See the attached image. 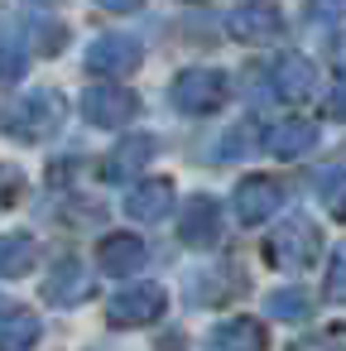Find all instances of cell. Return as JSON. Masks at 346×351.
<instances>
[{"label":"cell","mask_w":346,"mask_h":351,"mask_svg":"<svg viewBox=\"0 0 346 351\" xmlns=\"http://www.w3.org/2000/svg\"><path fill=\"white\" fill-rule=\"evenodd\" d=\"M68 125V101L58 87H29L25 97H15L0 111V130L20 145H44Z\"/></svg>","instance_id":"obj_1"},{"label":"cell","mask_w":346,"mask_h":351,"mask_svg":"<svg viewBox=\"0 0 346 351\" xmlns=\"http://www.w3.org/2000/svg\"><path fill=\"white\" fill-rule=\"evenodd\" d=\"M317 255H322V231L312 217H288L284 226L264 236V260L284 274H303Z\"/></svg>","instance_id":"obj_2"},{"label":"cell","mask_w":346,"mask_h":351,"mask_svg":"<svg viewBox=\"0 0 346 351\" xmlns=\"http://www.w3.org/2000/svg\"><path fill=\"white\" fill-rule=\"evenodd\" d=\"M226 97H231V77L217 68H188L169 87V101L178 116H212L226 106Z\"/></svg>","instance_id":"obj_3"},{"label":"cell","mask_w":346,"mask_h":351,"mask_svg":"<svg viewBox=\"0 0 346 351\" xmlns=\"http://www.w3.org/2000/svg\"><path fill=\"white\" fill-rule=\"evenodd\" d=\"M135 111H140L135 92H130V87H116V77H101V87H87V92H82V121L97 125V130L130 125Z\"/></svg>","instance_id":"obj_4"},{"label":"cell","mask_w":346,"mask_h":351,"mask_svg":"<svg viewBox=\"0 0 346 351\" xmlns=\"http://www.w3.org/2000/svg\"><path fill=\"white\" fill-rule=\"evenodd\" d=\"M140 63H145V49H140L135 34H97L87 44V73H97V77H116L121 82Z\"/></svg>","instance_id":"obj_5"},{"label":"cell","mask_w":346,"mask_h":351,"mask_svg":"<svg viewBox=\"0 0 346 351\" xmlns=\"http://www.w3.org/2000/svg\"><path fill=\"white\" fill-rule=\"evenodd\" d=\"M231 207H236V221H240V226H264V221L284 207V183H279V178H264V173L240 178L236 193H231Z\"/></svg>","instance_id":"obj_6"},{"label":"cell","mask_w":346,"mask_h":351,"mask_svg":"<svg viewBox=\"0 0 346 351\" xmlns=\"http://www.w3.org/2000/svg\"><path fill=\"white\" fill-rule=\"evenodd\" d=\"M284 29V15L274 0H240V5L226 15V34L240 39V44H264Z\"/></svg>","instance_id":"obj_7"},{"label":"cell","mask_w":346,"mask_h":351,"mask_svg":"<svg viewBox=\"0 0 346 351\" xmlns=\"http://www.w3.org/2000/svg\"><path fill=\"white\" fill-rule=\"evenodd\" d=\"M269 87H274V97L279 101H308L312 92H317V63L312 58H303V53H284L274 68H269Z\"/></svg>","instance_id":"obj_8"},{"label":"cell","mask_w":346,"mask_h":351,"mask_svg":"<svg viewBox=\"0 0 346 351\" xmlns=\"http://www.w3.org/2000/svg\"><path fill=\"white\" fill-rule=\"evenodd\" d=\"M145 260H149V245H145L135 231H111V236L101 241V250H97V265H101L111 279H130V274H140Z\"/></svg>","instance_id":"obj_9"},{"label":"cell","mask_w":346,"mask_h":351,"mask_svg":"<svg viewBox=\"0 0 346 351\" xmlns=\"http://www.w3.org/2000/svg\"><path fill=\"white\" fill-rule=\"evenodd\" d=\"M92 274H87V265L82 260H58L53 269H49V279H44V298L53 303V308H77V303H87L92 298Z\"/></svg>","instance_id":"obj_10"},{"label":"cell","mask_w":346,"mask_h":351,"mask_svg":"<svg viewBox=\"0 0 346 351\" xmlns=\"http://www.w3.org/2000/svg\"><path fill=\"white\" fill-rule=\"evenodd\" d=\"M159 313H164V289H159V284L125 289V293H116L111 308H106L111 327H145V322H154Z\"/></svg>","instance_id":"obj_11"},{"label":"cell","mask_w":346,"mask_h":351,"mask_svg":"<svg viewBox=\"0 0 346 351\" xmlns=\"http://www.w3.org/2000/svg\"><path fill=\"white\" fill-rule=\"evenodd\" d=\"M188 303H221V298H236L245 293V274L236 265H212V269H193L188 284H183Z\"/></svg>","instance_id":"obj_12"},{"label":"cell","mask_w":346,"mask_h":351,"mask_svg":"<svg viewBox=\"0 0 346 351\" xmlns=\"http://www.w3.org/2000/svg\"><path fill=\"white\" fill-rule=\"evenodd\" d=\"M173 202H178V193H173L169 178H145V183L130 188V197H125V217L154 226V221H164V217L173 212Z\"/></svg>","instance_id":"obj_13"},{"label":"cell","mask_w":346,"mask_h":351,"mask_svg":"<svg viewBox=\"0 0 346 351\" xmlns=\"http://www.w3.org/2000/svg\"><path fill=\"white\" fill-rule=\"evenodd\" d=\"M217 231H221V202L207 197V193H193L188 207H183V221H178L183 245H212Z\"/></svg>","instance_id":"obj_14"},{"label":"cell","mask_w":346,"mask_h":351,"mask_svg":"<svg viewBox=\"0 0 346 351\" xmlns=\"http://www.w3.org/2000/svg\"><path fill=\"white\" fill-rule=\"evenodd\" d=\"M312 145H317V125L312 121H279L264 135V154H274V159H303Z\"/></svg>","instance_id":"obj_15"},{"label":"cell","mask_w":346,"mask_h":351,"mask_svg":"<svg viewBox=\"0 0 346 351\" xmlns=\"http://www.w3.org/2000/svg\"><path fill=\"white\" fill-rule=\"evenodd\" d=\"M154 149H159V145H154L149 135H130V140H121V145L106 154V169H101V173H106L111 183H125V178H135V173L154 159Z\"/></svg>","instance_id":"obj_16"},{"label":"cell","mask_w":346,"mask_h":351,"mask_svg":"<svg viewBox=\"0 0 346 351\" xmlns=\"http://www.w3.org/2000/svg\"><path fill=\"white\" fill-rule=\"evenodd\" d=\"M264 341L269 337H264V327L255 317H226V322H217L207 332V346L212 351H260Z\"/></svg>","instance_id":"obj_17"},{"label":"cell","mask_w":346,"mask_h":351,"mask_svg":"<svg viewBox=\"0 0 346 351\" xmlns=\"http://www.w3.org/2000/svg\"><path fill=\"white\" fill-rule=\"evenodd\" d=\"M44 337V322L29 308H0V346L5 351H25Z\"/></svg>","instance_id":"obj_18"},{"label":"cell","mask_w":346,"mask_h":351,"mask_svg":"<svg viewBox=\"0 0 346 351\" xmlns=\"http://www.w3.org/2000/svg\"><path fill=\"white\" fill-rule=\"evenodd\" d=\"M34 255H39V245H34L29 231H5V236H0V279L29 274L34 269Z\"/></svg>","instance_id":"obj_19"},{"label":"cell","mask_w":346,"mask_h":351,"mask_svg":"<svg viewBox=\"0 0 346 351\" xmlns=\"http://www.w3.org/2000/svg\"><path fill=\"white\" fill-rule=\"evenodd\" d=\"M264 313L279 317V322H308V317H312V298H308L303 289H274V293L264 298Z\"/></svg>","instance_id":"obj_20"},{"label":"cell","mask_w":346,"mask_h":351,"mask_svg":"<svg viewBox=\"0 0 346 351\" xmlns=\"http://www.w3.org/2000/svg\"><path fill=\"white\" fill-rule=\"evenodd\" d=\"M317 197H322V207H327L336 221H346V164H332V169L317 178Z\"/></svg>","instance_id":"obj_21"},{"label":"cell","mask_w":346,"mask_h":351,"mask_svg":"<svg viewBox=\"0 0 346 351\" xmlns=\"http://www.w3.org/2000/svg\"><path fill=\"white\" fill-rule=\"evenodd\" d=\"M322 293L332 298V303H346V241L332 250V260H327V284H322Z\"/></svg>","instance_id":"obj_22"},{"label":"cell","mask_w":346,"mask_h":351,"mask_svg":"<svg viewBox=\"0 0 346 351\" xmlns=\"http://www.w3.org/2000/svg\"><path fill=\"white\" fill-rule=\"evenodd\" d=\"M25 63H29V53L15 39H0V82H20L25 77Z\"/></svg>","instance_id":"obj_23"},{"label":"cell","mask_w":346,"mask_h":351,"mask_svg":"<svg viewBox=\"0 0 346 351\" xmlns=\"http://www.w3.org/2000/svg\"><path fill=\"white\" fill-rule=\"evenodd\" d=\"M308 20H312V25H336V20H346V0H308Z\"/></svg>","instance_id":"obj_24"},{"label":"cell","mask_w":346,"mask_h":351,"mask_svg":"<svg viewBox=\"0 0 346 351\" xmlns=\"http://www.w3.org/2000/svg\"><path fill=\"white\" fill-rule=\"evenodd\" d=\"M20 188H25V178H20V169H15V164H0V212H5V207H15V197H20Z\"/></svg>","instance_id":"obj_25"},{"label":"cell","mask_w":346,"mask_h":351,"mask_svg":"<svg viewBox=\"0 0 346 351\" xmlns=\"http://www.w3.org/2000/svg\"><path fill=\"white\" fill-rule=\"evenodd\" d=\"M317 346H346V327H327V332L298 337V351H317Z\"/></svg>","instance_id":"obj_26"},{"label":"cell","mask_w":346,"mask_h":351,"mask_svg":"<svg viewBox=\"0 0 346 351\" xmlns=\"http://www.w3.org/2000/svg\"><path fill=\"white\" fill-rule=\"evenodd\" d=\"M101 10H111V15H130V10H140L145 0H97Z\"/></svg>","instance_id":"obj_27"},{"label":"cell","mask_w":346,"mask_h":351,"mask_svg":"<svg viewBox=\"0 0 346 351\" xmlns=\"http://www.w3.org/2000/svg\"><path fill=\"white\" fill-rule=\"evenodd\" d=\"M336 73H346V34L336 39Z\"/></svg>","instance_id":"obj_28"},{"label":"cell","mask_w":346,"mask_h":351,"mask_svg":"<svg viewBox=\"0 0 346 351\" xmlns=\"http://www.w3.org/2000/svg\"><path fill=\"white\" fill-rule=\"evenodd\" d=\"M34 5H63V0H34Z\"/></svg>","instance_id":"obj_29"}]
</instances>
